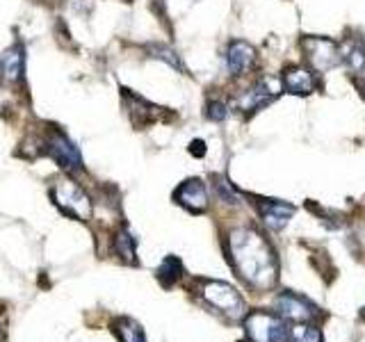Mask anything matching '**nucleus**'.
Instances as JSON below:
<instances>
[{
    "label": "nucleus",
    "mask_w": 365,
    "mask_h": 342,
    "mask_svg": "<svg viewBox=\"0 0 365 342\" xmlns=\"http://www.w3.org/2000/svg\"><path fill=\"white\" fill-rule=\"evenodd\" d=\"M187 151H190L194 157H203V155H205V142H203V140H192Z\"/></svg>",
    "instance_id": "23"
},
{
    "label": "nucleus",
    "mask_w": 365,
    "mask_h": 342,
    "mask_svg": "<svg viewBox=\"0 0 365 342\" xmlns=\"http://www.w3.org/2000/svg\"><path fill=\"white\" fill-rule=\"evenodd\" d=\"M0 340H3V331H0Z\"/></svg>",
    "instance_id": "24"
},
{
    "label": "nucleus",
    "mask_w": 365,
    "mask_h": 342,
    "mask_svg": "<svg viewBox=\"0 0 365 342\" xmlns=\"http://www.w3.org/2000/svg\"><path fill=\"white\" fill-rule=\"evenodd\" d=\"M258 212L269 231H281L294 214V205L285 201H277V199H262L258 201Z\"/></svg>",
    "instance_id": "12"
},
{
    "label": "nucleus",
    "mask_w": 365,
    "mask_h": 342,
    "mask_svg": "<svg viewBox=\"0 0 365 342\" xmlns=\"http://www.w3.org/2000/svg\"><path fill=\"white\" fill-rule=\"evenodd\" d=\"M51 197L57 208H60L64 214L73 217V219L87 222L91 217V201L85 194V190L73 180H60L51 190Z\"/></svg>",
    "instance_id": "4"
},
{
    "label": "nucleus",
    "mask_w": 365,
    "mask_h": 342,
    "mask_svg": "<svg viewBox=\"0 0 365 342\" xmlns=\"http://www.w3.org/2000/svg\"><path fill=\"white\" fill-rule=\"evenodd\" d=\"M174 201L180 203L182 208H187L190 212L199 214L208 208V190H205L199 178H190L178 185V190L174 192Z\"/></svg>",
    "instance_id": "9"
},
{
    "label": "nucleus",
    "mask_w": 365,
    "mask_h": 342,
    "mask_svg": "<svg viewBox=\"0 0 365 342\" xmlns=\"http://www.w3.org/2000/svg\"><path fill=\"white\" fill-rule=\"evenodd\" d=\"M274 100H277V91H272L265 80H260V83H256L251 89L242 91V96L237 98V110L245 112L247 117H251V114L260 112Z\"/></svg>",
    "instance_id": "11"
},
{
    "label": "nucleus",
    "mask_w": 365,
    "mask_h": 342,
    "mask_svg": "<svg viewBox=\"0 0 365 342\" xmlns=\"http://www.w3.org/2000/svg\"><path fill=\"white\" fill-rule=\"evenodd\" d=\"M205 117L210 121H224L228 117V108L224 100H208V105H205Z\"/></svg>",
    "instance_id": "21"
},
{
    "label": "nucleus",
    "mask_w": 365,
    "mask_h": 342,
    "mask_svg": "<svg viewBox=\"0 0 365 342\" xmlns=\"http://www.w3.org/2000/svg\"><path fill=\"white\" fill-rule=\"evenodd\" d=\"M340 60L345 62V66L351 73L365 71V43L361 39H347L338 46Z\"/></svg>",
    "instance_id": "15"
},
{
    "label": "nucleus",
    "mask_w": 365,
    "mask_h": 342,
    "mask_svg": "<svg viewBox=\"0 0 365 342\" xmlns=\"http://www.w3.org/2000/svg\"><path fill=\"white\" fill-rule=\"evenodd\" d=\"M148 53H151V57H155V60H163L171 68H176V71L185 73V66H182L178 53L174 48H169V46H165V43H151V46H148Z\"/></svg>",
    "instance_id": "18"
},
{
    "label": "nucleus",
    "mask_w": 365,
    "mask_h": 342,
    "mask_svg": "<svg viewBox=\"0 0 365 342\" xmlns=\"http://www.w3.org/2000/svg\"><path fill=\"white\" fill-rule=\"evenodd\" d=\"M114 331H117L121 342H146L142 326L133 322V319H125V317L117 319V322H114Z\"/></svg>",
    "instance_id": "17"
},
{
    "label": "nucleus",
    "mask_w": 365,
    "mask_h": 342,
    "mask_svg": "<svg viewBox=\"0 0 365 342\" xmlns=\"http://www.w3.org/2000/svg\"><path fill=\"white\" fill-rule=\"evenodd\" d=\"M215 190H217V194H220V199H222L224 203H233V205H237V203H240L237 194H235V192H233V187H231V182H226V180H222V178H217Z\"/></svg>",
    "instance_id": "22"
},
{
    "label": "nucleus",
    "mask_w": 365,
    "mask_h": 342,
    "mask_svg": "<svg viewBox=\"0 0 365 342\" xmlns=\"http://www.w3.org/2000/svg\"><path fill=\"white\" fill-rule=\"evenodd\" d=\"M245 333L251 342H288L290 340V328L285 326V319L267 311H254L245 315Z\"/></svg>",
    "instance_id": "2"
},
{
    "label": "nucleus",
    "mask_w": 365,
    "mask_h": 342,
    "mask_svg": "<svg viewBox=\"0 0 365 342\" xmlns=\"http://www.w3.org/2000/svg\"><path fill=\"white\" fill-rule=\"evenodd\" d=\"M43 155H51L64 171H68V174L83 171V157H80L78 146L60 130L43 137Z\"/></svg>",
    "instance_id": "6"
},
{
    "label": "nucleus",
    "mask_w": 365,
    "mask_h": 342,
    "mask_svg": "<svg viewBox=\"0 0 365 342\" xmlns=\"http://www.w3.org/2000/svg\"><path fill=\"white\" fill-rule=\"evenodd\" d=\"M281 87H283L285 94L308 96L315 91L317 80H315V73L311 71V68H306L302 64H290V66H285V71L281 76Z\"/></svg>",
    "instance_id": "8"
},
{
    "label": "nucleus",
    "mask_w": 365,
    "mask_h": 342,
    "mask_svg": "<svg viewBox=\"0 0 365 342\" xmlns=\"http://www.w3.org/2000/svg\"><path fill=\"white\" fill-rule=\"evenodd\" d=\"M228 251L235 271L256 290H269L279 279V260L269 242L251 226L235 228L228 235Z\"/></svg>",
    "instance_id": "1"
},
{
    "label": "nucleus",
    "mask_w": 365,
    "mask_h": 342,
    "mask_svg": "<svg viewBox=\"0 0 365 342\" xmlns=\"http://www.w3.org/2000/svg\"><path fill=\"white\" fill-rule=\"evenodd\" d=\"M182 276V262L176 256H167L163 260V265L158 267V281L163 283V288H171L174 283H178Z\"/></svg>",
    "instance_id": "16"
},
{
    "label": "nucleus",
    "mask_w": 365,
    "mask_h": 342,
    "mask_svg": "<svg viewBox=\"0 0 365 342\" xmlns=\"http://www.w3.org/2000/svg\"><path fill=\"white\" fill-rule=\"evenodd\" d=\"M302 48L313 73H327L329 68H334L340 62L338 43L329 37H304Z\"/></svg>",
    "instance_id": "5"
},
{
    "label": "nucleus",
    "mask_w": 365,
    "mask_h": 342,
    "mask_svg": "<svg viewBox=\"0 0 365 342\" xmlns=\"http://www.w3.org/2000/svg\"><path fill=\"white\" fill-rule=\"evenodd\" d=\"M114 249H117V254L125 260V262H137V258H135V239H133V235L125 231H119L117 233V237H114Z\"/></svg>",
    "instance_id": "19"
},
{
    "label": "nucleus",
    "mask_w": 365,
    "mask_h": 342,
    "mask_svg": "<svg viewBox=\"0 0 365 342\" xmlns=\"http://www.w3.org/2000/svg\"><path fill=\"white\" fill-rule=\"evenodd\" d=\"M123 91V100L128 103V114H130V121L137 125V128H146V125H151L158 121V114H160V108L151 105V103H146L142 96L133 94L130 89H121Z\"/></svg>",
    "instance_id": "13"
},
{
    "label": "nucleus",
    "mask_w": 365,
    "mask_h": 342,
    "mask_svg": "<svg viewBox=\"0 0 365 342\" xmlns=\"http://www.w3.org/2000/svg\"><path fill=\"white\" fill-rule=\"evenodd\" d=\"M290 340L292 342H324L322 333H319V328L313 326V324H297V326H292Z\"/></svg>",
    "instance_id": "20"
},
{
    "label": "nucleus",
    "mask_w": 365,
    "mask_h": 342,
    "mask_svg": "<svg viewBox=\"0 0 365 342\" xmlns=\"http://www.w3.org/2000/svg\"><path fill=\"white\" fill-rule=\"evenodd\" d=\"M201 296L208 301L212 308H217L220 313H224L231 319H242L247 315L245 299L240 296V292L224 281H203L201 283Z\"/></svg>",
    "instance_id": "3"
},
{
    "label": "nucleus",
    "mask_w": 365,
    "mask_h": 342,
    "mask_svg": "<svg viewBox=\"0 0 365 342\" xmlns=\"http://www.w3.org/2000/svg\"><path fill=\"white\" fill-rule=\"evenodd\" d=\"M256 62V51L254 46L242 41V39H235L228 43V51H226V68L231 76H245L251 66Z\"/></svg>",
    "instance_id": "10"
},
{
    "label": "nucleus",
    "mask_w": 365,
    "mask_h": 342,
    "mask_svg": "<svg viewBox=\"0 0 365 342\" xmlns=\"http://www.w3.org/2000/svg\"><path fill=\"white\" fill-rule=\"evenodd\" d=\"M277 311L281 313L283 319H290L297 324H313L319 317L317 306H313L308 299L292 292H283L277 299Z\"/></svg>",
    "instance_id": "7"
},
{
    "label": "nucleus",
    "mask_w": 365,
    "mask_h": 342,
    "mask_svg": "<svg viewBox=\"0 0 365 342\" xmlns=\"http://www.w3.org/2000/svg\"><path fill=\"white\" fill-rule=\"evenodd\" d=\"M23 66H26V51L21 43H14L0 57V73L7 83H19L23 78Z\"/></svg>",
    "instance_id": "14"
}]
</instances>
